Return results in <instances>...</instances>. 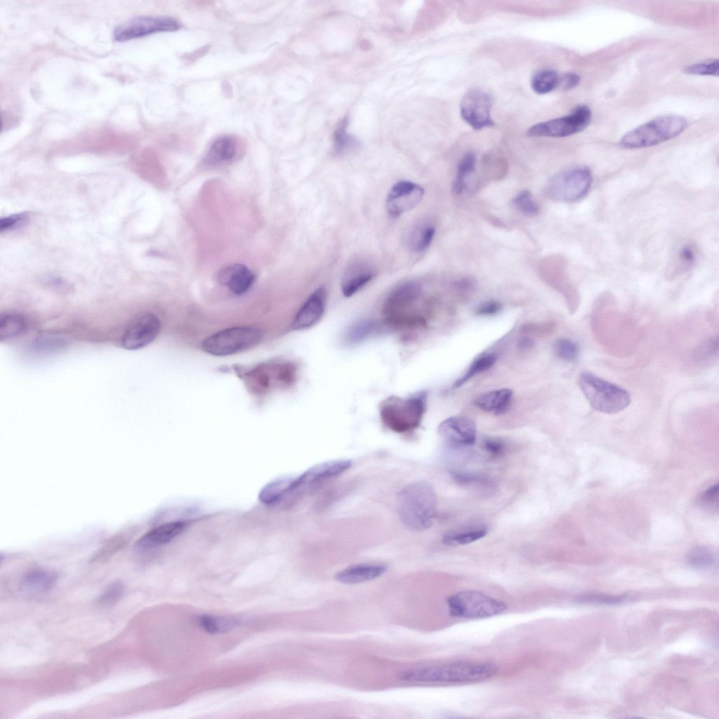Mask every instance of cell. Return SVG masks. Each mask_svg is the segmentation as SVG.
I'll return each mask as SVG.
<instances>
[{
  "label": "cell",
  "instance_id": "6da1fadb",
  "mask_svg": "<svg viewBox=\"0 0 719 719\" xmlns=\"http://www.w3.org/2000/svg\"><path fill=\"white\" fill-rule=\"evenodd\" d=\"M397 510L402 524L413 531H424L437 514V498L432 485L416 481L404 487L397 496Z\"/></svg>",
  "mask_w": 719,
  "mask_h": 719
},
{
  "label": "cell",
  "instance_id": "7a4b0ae2",
  "mask_svg": "<svg viewBox=\"0 0 719 719\" xmlns=\"http://www.w3.org/2000/svg\"><path fill=\"white\" fill-rule=\"evenodd\" d=\"M498 670L492 662H454L411 668L402 672L400 678L414 682H468L488 679Z\"/></svg>",
  "mask_w": 719,
  "mask_h": 719
},
{
  "label": "cell",
  "instance_id": "3957f363",
  "mask_svg": "<svg viewBox=\"0 0 719 719\" xmlns=\"http://www.w3.org/2000/svg\"><path fill=\"white\" fill-rule=\"evenodd\" d=\"M426 392L406 398L390 396L380 405L381 420L386 428L395 433H411L420 426L426 410Z\"/></svg>",
  "mask_w": 719,
  "mask_h": 719
},
{
  "label": "cell",
  "instance_id": "277c9868",
  "mask_svg": "<svg viewBox=\"0 0 719 719\" xmlns=\"http://www.w3.org/2000/svg\"><path fill=\"white\" fill-rule=\"evenodd\" d=\"M687 126L686 119L678 115L654 118L627 133L620 140L624 149H639L654 146L673 139Z\"/></svg>",
  "mask_w": 719,
  "mask_h": 719
},
{
  "label": "cell",
  "instance_id": "5b68a950",
  "mask_svg": "<svg viewBox=\"0 0 719 719\" xmlns=\"http://www.w3.org/2000/svg\"><path fill=\"white\" fill-rule=\"evenodd\" d=\"M579 385L591 407L602 413L615 414L631 403V395L624 388L588 371L579 376Z\"/></svg>",
  "mask_w": 719,
  "mask_h": 719
},
{
  "label": "cell",
  "instance_id": "8992f818",
  "mask_svg": "<svg viewBox=\"0 0 719 719\" xmlns=\"http://www.w3.org/2000/svg\"><path fill=\"white\" fill-rule=\"evenodd\" d=\"M262 336V330L258 326H235L208 337L202 343V348L206 352L215 356H227L253 347Z\"/></svg>",
  "mask_w": 719,
  "mask_h": 719
},
{
  "label": "cell",
  "instance_id": "52a82bcc",
  "mask_svg": "<svg viewBox=\"0 0 719 719\" xmlns=\"http://www.w3.org/2000/svg\"><path fill=\"white\" fill-rule=\"evenodd\" d=\"M449 614L466 619L487 618L503 612L507 605L477 591H465L450 595L447 600Z\"/></svg>",
  "mask_w": 719,
  "mask_h": 719
},
{
  "label": "cell",
  "instance_id": "ba28073f",
  "mask_svg": "<svg viewBox=\"0 0 719 719\" xmlns=\"http://www.w3.org/2000/svg\"><path fill=\"white\" fill-rule=\"evenodd\" d=\"M592 181V173L588 167L576 166L553 176L547 183L546 192L554 200L572 202L588 193Z\"/></svg>",
  "mask_w": 719,
  "mask_h": 719
},
{
  "label": "cell",
  "instance_id": "9c48e42d",
  "mask_svg": "<svg viewBox=\"0 0 719 719\" xmlns=\"http://www.w3.org/2000/svg\"><path fill=\"white\" fill-rule=\"evenodd\" d=\"M592 117L591 109L586 105L577 106L569 114L538 123L530 127L527 134L535 137L562 138L584 130Z\"/></svg>",
  "mask_w": 719,
  "mask_h": 719
},
{
  "label": "cell",
  "instance_id": "30bf717a",
  "mask_svg": "<svg viewBox=\"0 0 719 719\" xmlns=\"http://www.w3.org/2000/svg\"><path fill=\"white\" fill-rule=\"evenodd\" d=\"M352 465L349 459H336L316 464L293 479L286 497H295L326 480L336 477Z\"/></svg>",
  "mask_w": 719,
  "mask_h": 719
},
{
  "label": "cell",
  "instance_id": "8fae6325",
  "mask_svg": "<svg viewBox=\"0 0 719 719\" xmlns=\"http://www.w3.org/2000/svg\"><path fill=\"white\" fill-rule=\"evenodd\" d=\"M179 27V23L170 17H135L116 27L113 37L122 42L157 32L175 31Z\"/></svg>",
  "mask_w": 719,
  "mask_h": 719
},
{
  "label": "cell",
  "instance_id": "7c38bea8",
  "mask_svg": "<svg viewBox=\"0 0 719 719\" xmlns=\"http://www.w3.org/2000/svg\"><path fill=\"white\" fill-rule=\"evenodd\" d=\"M491 107L489 93L478 88L470 89L461 100V115L473 129H482L494 124L490 114Z\"/></svg>",
  "mask_w": 719,
  "mask_h": 719
},
{
  "label": "cell",
  "instance_id": "4fadbf2b",
  "mask_svg": "<svg viewBox=\"0 0 719 719\" xmlns=\"http://www.w3.org/2000/svg\"><path fill=\"white\" fill-rule=\"evenodd\" d=\"M160 329V320L154 314L142 313L126 328L122 336L123 347L130 350L141 349L154 340Z\"/></svg>",
  "mask_w": 719,
  "mask_h": 719
},
{
  "label": "cell",
  "instance_id": "5bb4252c",
  "mask_svg": "<svg viewBox=\"0 0 719 719\" xmlns=\"http://www.w3.org/2000/svg\"><path fill=\"white\" fill-rule=\"evenodd\" d=\"M438 434L448 445L460 448L473 445L476 440L477 431L474 421L470 418L456 416L440 424Z\"/></svg>",
  "mask_w": 719,
  "mask_h": 719
},
{
  "label": "cell",
  "instance_id": "9a60e30c",
  "mask_svg": "<svg viewBox=\"0 0 719 719\" xmlns=\"http://www.w3.org/2000/svg\"><path fill=\"white\" fill-rule=\"evenodd\" d=\"M423 194V188L414 182H397L391 187L387 195V210L390 216H400L419 204Z\"/></svg>",
  "mask_w": 719,
  "mask_h": 719
},
{
  "label": "cell",
  "instance_id": "2e32d148",
  "mask_svg": "<svg viewBox=\"0 0 719 719\" xmlns=\"http://www.w3.org/2000/svg\"><path fill=\"white\" fill-rule=\"evenodd\" d=\"M421 286L415 282H408L394 289L387 298L382 313L385 320L407 317L406 310L418 298Z\"/></svg>",
  "mask_w": 719,
  "mask_h": 719
},
{
  "label": "cell",
  "instance_id": "e0dca14e",
  "mask_svg": "<svg viewBox=\"0 0 719 719\" xmlns=\"http://www.w3.org/2000/svg\"><path fill=\"white\" fill-rule=\"evenodd\" d=\"M326 304V293L324 287L314 291L296 313L292 328L303 330L316 325L324 316Z\"/></svg>",
  "mask_w": 719,
  "mask_h": 719
},
{
  "label": "cell",
  "instance_id": "ac0fdd59",
  "mask_svg": "<svg viewBox=\"0 0 719 719\" xmlns=\"http://www.w3.org/2000/svg\"><path fill=\"white\" fill-rule=\"evenodd\" d=\"M219 282L225 285L229 290L236 295H242L247 292L253 284L255 275L247 267L235 264L230 265L218 274Z\"/></svg>",
  "mask_w": 719,
  "mask_h": 719
},
{
  "label": "cell",
  "instance_id": "d6986e66",
  "mask_svg": "<svg viewBox=\"0 0 719 719\" xmlns=\"http://www.w3.org/2000/svg\"><path fill=\"white\" fill-rule=\"evenodd\" d=\"M375 276L372 268L367 263H355L349 266L341 279L343 295L350 297L369 283Z\"/></svg>",
  "mask_w": 719,
  "mask_h": 719
},
{
  "label": "cell",
  "instance_id": "ffe728a7",
  "mask_svg": "<svg viewBox=\"0 0 719 719\" xmlns=\"http://www.w3.org/2000/svg\"><path fill=\"white\" fill-rule=\"evenodd\" d=\"M386 570L387 566L383 564H357L340 571L336 574L335 579L342 583L355 584L376 579Z\"/></svg>",
  "mask_w": 719,
  "mask_h": 719
},
{
  "label": "cell",
  "instance_id": "44dd1931",
  "mask_svg": "<svg viewBox=\"0 0 719 719\" xmlns=\"http://www.w3.org/2000/svg\"><path fill=\"white\" fill-rule=\"evenodd\" d=\"M183 522H172L159 525L145 534L138 541L142 548H152L170 542L185 529Z\"/></svg>",
  "mask_w": 719,
  "mask_h": 719
},
{
  "label": "cell",
  "instance_id": "7402d4cb",
  "mask_svg": "<svg viewBox=\"0 0 719 719\" xmlns=\"http://www.w3.org/2000/svg\"><path fill=\"white\" fill-rule=\"evenodd\" d=\"M238 153L237 140L231 136H223L215 139L205 156V161L211 165H219L233 160Z\"/></svg>",
  "mask_w": 719,
  "mask_h": 719
},
{
  "label": "cell",
  "instance_id": "603a6c76",
  "mask_svg": "<svg viewBox=\"0 0 719 719\" xmlns=\"http://www.w3.org/2000/svg\"><path fill=\"white\" fill-rule=\"evenodd\" d=\"M488 527L483 524H473L447 532L442 542L447 546H461L476 541L487 535Z\"/></svg>",
  "mask_w": 719,
  "mask_h": 719
},
{
  "label": "cell",
  "instance_id": "cb8c5ba5",
  "mask_svg": "<svg viewBox=\"0 0 719 719\" xmlns=\"http://www.w3.org/2000/svg\"><path fill=\"white\" fill-rule=\"evenodd\" d=\"M512 396L513 393L509 389L495 390L477 397L475 400V404L484 411L499 414L506 410Z\"/></svg>",
  "mask_w": 719,
  "mask_h": 719
},
{
  "label": "cell",
  "instance_id": "d4e9b609",
  "mask_svg": "<svg viewBox=\"0 0 719 719\" xmlns=\"http://www.w3.org/2000/svg\"><path fill=\"white\" fill-rule=\"evenodd\" d=\"M27 328L25 318L15 312H6L0 317V339L1 341L23 334Z\"/></svg>",
  "mask_w": 719,
  "mask_h": 719
},
{
  "label": "cell",
  "instance_id": "484cf974",
  "mask_svg": "<svg viewBox=\"0 0 719 719\" xmlns=\"http://www.w3.org/2000/svg\"><path fill=\"white\" fill-rule=\"evenodd\" d=\"M57 576L50 572L36 569L28 572L23 578L22 588L29 592H44L51 589Z\"/></svg>",
  "mask_w": 719,
  "mask_h": 719
},
{
  "label": "cell",
  "instance_id": "4316f807",
  "mask_svg": "<svg viewBox=\"0 0 719 719\" xmlns=\"http://www.w3.org/2000/svg\"><path fill=\"white\" fill-rule=\"evenodd\" d=\"M476 157L473 152H466L461 159L453 182L452 189L455 194H461L467 187L468 181L474 172Z\"/></svg>",
  "mask_w": 719,
  "mask_h": 719
},
{
  "label": "cell",
  "instance_id": "83f0119b",
  "mask_svg": "<svg viewBox=\"0 0 719 719\" xmlns=\"http://www.w3.org/2000/svg\"><path fill=\"white\" fill-rule=\"evenodd\" d=\"M560 76L551 70H543L534 74L531 80L533 91L540 95L546 94L559 86Z\"/></svg>",
  "mask_w": 719,
  "mask_h": 719
},
{
  "label": "cell",
  "instance_id": "f1b7e54d",
  "mask_svg": "<svg viewBox=\"0 0 719 719\" xmlns=\"http://www.w3.org/2000/svg\"><path fill=\"white\" fill-rule=\"evenodd\" d=\"M686 560L690 567L697 569L705 570L714 565L716 556L711 548L700 546L690 550L686 557Z\"/></svg>",
  "mask_w": 719,
  "mask_h": 719
},
{
  "label": "cell",
  "instance_id": "f546056e",
  "mask_svg": "<svg viewBox=\"0 0 719 719\" xmlns=\"http://www.w3.org/2000/svg\"><path fill=\"white\" fill-rule=\"evenodd\" d=\"M376 324L371 319H362L355 322L346 332L348 344L360 343L369 338L376 330Z\"/></svg>",
  "mask_w": 719,
  "mask_h": 719
},
{
  "label": "cell",
  "instance_id": "4dcf8cb0",
  "mask_svg": "<svg viewBox=\"0 0 719 719\" xmlns=\"http://www.w3.org/2000/svg\"><path fill=\"white\" fill-rule=\"evenodd\" d=\"M495 362L496 357L492 354L479 357L470 364L465 374L454 382L453 387L456 388L461 386L471 378L491 368Z\"/></svg>",
  "mask_w": 719,
  "mask_h": 719
},
{
  "label": "cell",
  "instance_id": "1f68e13d",
  "mask_svg": "<svg viewBox=\"0 0 719 719\" xmlns=\"http://www.w3.org/2000/svg\"><path fill=\"white\" fill-rule=\"evenodd\" d=\"M293 479L276 480L266 486L260 492V499L265 503L274 504L283 500Z\"/></svg>",
  "mask_w": 719,
  "mask_h": 719
},
{
  "label": "cell",
  "instance_id": "d6a6232c",
  "mask_svg": "<svg viewBox=\"0 0 719 719\" xmlns=\"http://www.w3.org/2000/svg\"><path fill=\"white\" fill-rule=\"evenodd\" d=\"M198 624L206 631L210 633H218L234 628L237 624V621L235 619L229 617L204 615L198 618Z\"/></svg>",
  "mask_w": 719,
  "mask_h": 719
},
{
  "label": "cell",
  "instance_id": "836d02e7",
  "mask_svg": "<svg viewBox=\"0 0 719 719\" xmlns=\"http://www.w3.org/2000/svg\"><path fill=\"white\" fill-rule=\"evenodd\" d=\"M435 233L431 225H425L414 231L409 238L410 249L415 252L426 250L431 244Z\"/></svg>",
  "mask_w": 719,
  "mask_h": 719
},
{
  "label": "cell",
  "instance_id": "e575fe53",
  "mask_svg": "<svg viewBox=\"0 0 719 719\" xmlns=\"http://www.w3.org/2000/svg\"><path fill=\"white\" fill-rule=\"evenodd\" d=\"M555 352L560 359L574 362L580 354V346L572 339L560 338L555 344Z\"/></svg>",
  "mask_w": 719,
  "mask_h": 719
},
{
  "label": "cell",
  "instance_id": "d590c367",
  "mask_svg": "<svg viewBox=\"0 0 719 719\" xmlns=\"http://www.w3.org/2000/svg\"><path fill=\"white\" fill-rule=\"evenodd\" d=\"M513 204L518 211L528 216H536L539 211L538 205L528 190H523L517 194L513 199Z\"/></svg>",
  "mask_w": 719,
  "mask_h": 719
},
{
  "label": "cell",
  "instance_id": "8d00e7d4",
  "mask_svg": "<svg viewBox=\"0 0 719 719\" xmlns=\"http://www.w3.org/2000/svg\"><path fill=\"white\" fill-rule=\"evenodd\" d=\"M627 596L626 595L610 596L598 594H588L577 597L576 601L582 604L614 605L624 602Z\"/></svg>",
  "mask_w": 719,
  "mask_h": 719
},
{
  "label": "cell",
  "instance_id": "74e56055",
  "mask_svg": "<svg viewBox=\"0 0 719 719\" xmlns=\"http://www.w3.org/2000/svg\"><path fill=\"white\" fill-rule=\"evenodd\" d=\"M125 587L119 581L109 586L99 596L98 602L102 605H111L119 601L124 594Z\"/></svg>",
  "mask_w": 719,
  "mask_h": 719
},
{
  "label": "cell",
  "instance_id": "f35d334b",
  "mask_svg": "<svg viewBox=\"0 0 719 719\" xmlns=\"http://www.w3.org/2000/svg\"><path fill=\"white\" fill-rule=\"evenodd\" d=\"M718 60H715L687 66L684 71L689 74L718 76Z\"/></svg>",
  "mask_w": 719,
  "mask_h": 719
},
{
  "label": "cell",
  "instance_id": "ab89813d",
  "mask_svg": "<svg viewBox=\"0 0 719 719\" xmlns=\"http://www.w3.org/2000/svg\"><path fill=\"white\" fill-rule=\"evenodd\" d=\"M701 502L706 507L718 509V484L713 485L706 489L702 496Z\"/></svg>",
  "mask_w": 719,
  "mask_h": 719
},
{
  "label": "cell",
  "instance_id": "60d3db41",
  "mask_svg": "<svg viewBox=\"0 0 719 719\" xmlns=\"http://www.w3.org/2000/svg\"><path fill=\"white\" fill-rule=\"evenodd\" d=\"M483 447L489 454L498 456L505 449V443L499 438L489 437L483 441Z\"/></svg>",
  "mask_w": 719,
  "mask_h": 719
},
{
  "label": "cell",
  "instance_id": "b9f144b4",
  "mask_svg": "<svg viewBox=\"0 0 719 719\" xmlns=\"http://www.w3.org/2000/svg\"><path fill=\"white\" fill-rule=\"evenodd\" d=\"M580 82V77L574 73H565L560 76L558 88L565 91L574 88Z\"/></svg>",
  "mask_w": 719,
  "mask_h": 719
},
{
  "label": "cell",
  "instance_id": "7bdbcfd3",
  "mask_svg": "<svg viewBox=\"0 0 719 719\" xmlns=\"http://www.w3.org/2000/svg\"><path fill=\"white\" fill-rule=\"evenodd\" d=\"M501 308V305L499 302L491 300L480 304L476 312L480 315H492L499 312Z\"/></svg>",
  "mask_w": 719,
  "mask_h": 719
},
{
  "label": "cell",
  "instance_id": "ee69618b",
  "mask_svg": "<svg viewBox=\"0 0 719 719\" xmlns=\"http://www.w3.org/2000/svg\"><path fill=\"white\" fill-rule=\"evenodd\" d=\"M26 216L24 213L16 214L11 216L7 218H3L0 222V227L1 230H8V228L15 227L17 224L24 221Z\"/></svg>",
  "mask_w": 719,
  "mask_h": 719
},
{
  "label": "cell",
  "instance_id": "f6af8a7d",
  "mask_svg": "<svg viewBox=\"0 0 719 719\" xmlns=\"http://www.w3.org/2000/svg\"><path fill=\"white\" fill-rule=\"evenodd\" d=\"M680 259L685 265H690L694 260L693 250L689 246L684 247L680 251Z\"/></svg>",
  "mask_w": 719,
  "mask_h": 719
},
{
  "label": "cell",
  "instance_id": "bcb514c9",
  "mask_svg": "<svg viewBox=\"0 0 719 719\" xmlns=\"http://www.w3.org/2000/svg\"><path fill=\"white\" fill-rule=\"evenodd\" d=\"M530 343L531 342L529 341L528 340H523L520 343H521V345H522V346L523 348H525V347L527 348V347H528L529 345H531Z\"/></svg>",
  "mask_w": 719,
  "mask_h": 719
}]
</instances>
